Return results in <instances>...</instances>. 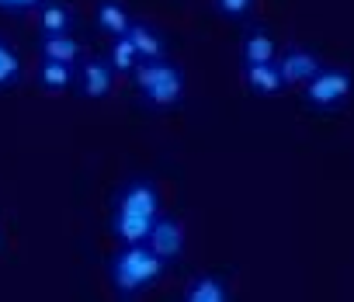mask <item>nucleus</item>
<instances>
[{"instance_id":"obj_9","label":"nucleus","mask_w":354,"mask_h":302,"mask_svg":"<svg viewBox=\"0 0 354 302\" xmlns=\"http://www.w3.org/2000/svg\"><path fill=\"white\" fill-rule=\"evenodd\" d=\"M94 21L104 35H125V28L132 25L129 18V8L122 4V0H97V8H94Z\"/></svg>"},{"instance_id":"obj_18","label":"nucleus","mask_w":354,"mask_h":302,"mask_svg":"<svg viewBox=\"0 0 354 302\" xmlns=\"http://www.w3.org/2000/svg\"><path fill=\"white\" fill-rule=\"evenodd\" d=\"M216 8H219V15L223 18H247L250 15V8H254V0H216Z\"/></svg>"},{"instance_id":"obj_3","label":"nucleus","mask_w":354,"mask_h":302,"mask_svg":"<svg viewBox=\"0 0 354 302\" xmlns=\"http://www.w3.org/2000/svg\"><path fill=\"white\" fill-rule=\"evenodd\" d=\"M132 80L149 108H170L185 97V73L167 59H139Z\"/></svg>"},{"instance_id":"obj_5","label":"nucleus","mask_w":354,"mask_h":302,"mask_svg":"<svg viewBox=\"0 0 354 302\" xmlns=\"http://www.w3.org/2000/svg\"><path fill=\"white\" fill-rule=\"evenodd\" d=\"M146 247L156 250L163 261H177V257H181V250H185V229H181V223L170 219V216H156V223L146 233Z\"/></svg>"},{"instance_id":"obj_2","label":"nucleus","mask_w":354,"mask_h":302,"mask_svg":"<svg viewBox=\"0 0 354 302\" xmlns=\"http://www.w3.org/2000/svg\"><path fill=\"white\" fill-rule=\"evenodd\" d=\"M167 261L149 250L146 243H122L118 254H111V264H108V274H111V285L118 295H139L146 288H153V281L163 274Z\"/></svg>"},{"instance_id":"obj_12","label":"nucleus","mask_w":354,"mask_h":302,"mask_svg":"<svg viewBox=\"0 0 354 302\" xmlns=\"http://www.w3.org/2000/svg\"><path fill=\"white\" fill-rule=\"evenodd\" d=\"M226 299H230V285L219 274H198L185 288V302H226Z\"/></svg>"},{"instance_id":"obj_8","label":"nucleus","mask_w":354,"mask_h":302,"mask_svg":"<svg viewBox=\"0 0 354 302\" xmlns=\"http://www.w3.org/2000/svg\"><path fill=\"white\" fill-rule=\"evenodd\" d=\"M243 80H247V87L254 91V94H261V97H274V94H281V73H278V66H274V59L271 63H243Z\"/></svg>"},{"instance_id":"obj_6","label":"nucleus","mask_w":354,"mask_h":302,"mask_svg":"<svg viewBox=\"0 0 354 302\" xmlns=\"http://www.w3.org/2000/svg\"><path fill=\"white\" fill-rule=\"evenodd\" d=\"M111 77H115L111 63L94 56V59H87V63L80 66V73H77V87H80L84 97L101 101V97H108V91H111Z\"/></svg>"},{"instance_id":"obj_15","label":"nucleus","mask_w":354,"mask_h":302,"mask_svg":"<svg viewBox=\"0 0 354 302\" xmlns=\"http://www.w3.org/2000/svg\"><path fill=\"white\" fill-rule=\"evenodd\" d=\"M39 84L46 87V91H66L70 84H73V66H66V63H53V59H42V66H39Z\"/></svg>"},{"instance_id":"obj_4","label":"nucleus","mask_w":354,"mask_h":302,"mask_svg":"<svg viewBox=\"0 0 354 302\" xmlns=\"http://www.w3.org/2000/svg\"><path fill=\"white\" fill-rule=\"evenodd\" d=\"M302 101L316 111H330L337 104H344L354 91V77L347 70H316L306 84H302Z\"/></svg>"},{"instance_id":"obj_16","label":"nucleus","mask_w":354,"mask_h":302,"mask_svg":"<svg viewBox=\"0 0 354 302\" xmlns=\"http://www.w3.org/2000/svg\"><path fill=\"white\" fill-rule=\"evenodd\" d=\"M21 56H18V49L11 46V42H4L0 39V91H8V87H15L18 80H21Z\"/></svg>"},{"instance_id":"obj_17","label":"nucleus","mask_w":354,"mask_h":302,"mask_svg":"<svg viewBox=\"0 0 354 302\" xmlns=\"http://www.w3.org/2000/svg\"><path fill=\"white\" fill-rule=\"evenodd\" d=\"M108 63H111V70H115V73H132V70H136L139 56H136V49H132V42H129L125 35H115V39H111Z\"/></svg>"},{"instance_id":"obj_1","label":"nucleus","mask_w":354,"mask_h":302,"mask_svg":"<svg viewBox=\"0 0 354 302\" xmlns=\"http://www.w3.org/2000/svg\"><path fill=\"white\" fill-rule=\"evenodd\" d=\"M156 216H160V191H156V185L146 181V178L129 181L118 191V198H115L111 233L122 243H146V233L156 223Z\"/></svg>"},{"instance_id":"obj_13","label":"nucleus","mask_w":354,"mask_h":302,"mask_svg":"<svg viewBox=\"0 0 354 302\" xmlns=\"http://www.w3.org/2000/svg\"><path fill=\"white\" fill-rule=\"evenodd\" d=\"M80 53H84V49H80L77 39H70V32H66V35H42V59L73 66V63L80 59Z\"/></svg>"},{"instance_id":"obj_10","label":"nucleus","mask_w":354,"mask_h":302,"mask_svg":"<svg viewBox=\"0 0 354 302\" xmlns=\"http://www.w3.org/2000/svg\"><path fill=\"white\" fill-rule=\"evenodd\" d=\"M39 28L42 35H66L73 28V11L63 0H42L39 4Z\"/></svg>"},{"instance_id":"obj_19","label":"nucleus","mask_w":354,"mask_h":302,"mask_svg":"<svg viewBox=\"0 0 354 302\" xmlns=\"http://www.w3.org/2000/svg\"><path fill=\"white\" fill-rule=\"evenodd\" d=\"M42 0H0V11H11V15H18V11H32V8H39Z\"/></svg>"},{"instance_id":"obj_11","label":"nucleus","mask_w":354,"mask_h":302,"mask_svg":"<svg viewBox=\"0 0 354 302\" xmlns=\"http://www.w3.org/2000/svg\"><path fill=\"white\" fill-rule=\"evenodd\" d=\"M125 39L132 42V49H136L139 59H163V35L156 28H149L142 21H132L125 28Z\"/></svg>"},{"instance_id":"obj_14","label":"nucleus","mask_w":354,"mask_h":302,"mask_svg":"<svg viewBox=\"0 0 354 302\" xmlns=\"http://www.w3.org/2000/svg\"><path fill=\"white\" fill-rule=\"evenodd\" d=\"M240 53H243V63H271L278 49H274V39L264 28H250Z\"/></svg>"},{"instance_id":"obj_7","label":"nucleus","mask_w":354,"mask_h":302,"mask_svg":"<svg viewBox=\"0 0 354 302\" xmlns=\"http://www.w3.org/2000/svg\"><path fill=\"white\" fill-rule=\"evenodd\" d=\"M274 66H278V73H281V84H306V80L319 70V59H316V53H309V49H285Z\"/></svg>"}]
</instances>
